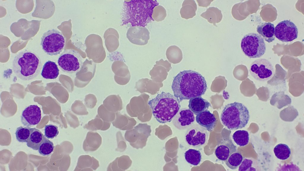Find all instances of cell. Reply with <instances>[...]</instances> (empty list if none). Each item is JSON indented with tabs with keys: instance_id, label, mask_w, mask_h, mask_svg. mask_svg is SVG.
Segmentation results:
<instances>
[{
	"instance_id": "cell-1",
	"label": "cell",
	"mask_w": 304,
	"mask_h": 171,
	"mask_svg": "<svg viewBox=\"0 0 304 171\" xmlns=\"http://www.w3.org/2000/svg\"><path fill=\"white\" fill-rule=\"evenodd\" d=\"M171 88L174 96L181 102L203 95L207 86L200 73L188 70L180 72L174 77Z\"/></svg>"
},
{
	"instance_id": "cell-2",
	"label": "cell",
	"mask_w": 304,
	"mask_h": 171,
	"mask_svg": "<svg viewBox=\"0 0 304 171\" xmlns=\"http://www.w3.org/2000/svg\"><path fill=\"white\" fill-rule=\"evenodd\" d=\"M153 114L159 122H170L180 110L179 99L169 92H162L148 101Z\"/></svg>"
},
{
	"instance_id": "cell-3",
	"label": "cell",
	"mask_w": 304,
	"mask_h": 171,
	"mask_svg": "<svg viewBox=\"0 0 304 171\" xmlns=\"http://www.w3.org/2000/svg\"><path fill=\"white\" fill-rule=\"evenodd\" d=\"M125 1L121 11V19L123 24L131 23L140 25L151 20L153 9L157 3L152 5L153 1Z\"/></svg>"
},
{
	"instance_id": "cell-4",
	"label": "cell",
	"mask_w": 304,
	"mask_h": 171,
	"mask_svg": "<svg viewBox=\"0 0 304 171\" xmlns=\"http://www.w3.org/2000/svg\"><path fill=\"white\" fill-rule=\"evenodd\" d=\"M42 63L39 57L29 50L22 51L15 56L12 69L16 76L24 80H32L39 74Z\"/></svg>"
},
{
	"instance_id": "cell-5",
	"label": "cell",
	"mask_w": 304,
	"mask_h": 171,
	"mask_svg": "<svg viewBox=\"0 0 304 171\" xmlns=\"http://www.w3.org/2000/svg\"><path fill=\"white\" fill-rule=\"evenodd\" d=\"M249 118L248 108L243 104L237 102L226 105L221 115L223 124L231 130L244 128L248 123Z\"/></svg>"
},
{
	"instance_id": "cell-6",
	"label": "cell",
	"mask_w": 304,
	"mask_h": 171,
	"mask_svg": "<svg viewBox=\"0 0 304 171\" xmlns=\"http://www.w3.org/2000/svg\"><path fill=\"white\" fill-rule=\"evenodd\" d=\"M241 49L245 55L250 58H260L266 51V46L263 38L254 33H248L242 38Z\"/></svg>"
},
{
	"instance_id": "cell-7",
	"label": "cell",
	"mask_w": 304,
	"mask_h": 171,
	"mask_svg": "<svg viewBox=\"0 0 304 171\" xmlns=\"http://www.w3.org/2000/svg\"><path fill=\"white\" fill-rule=\"evenodd\" d=\"M65 39L62 34L53 29L45 32L41 39L42 49L48 55L55 56L59 54L65 45Z\"/></svg>"
},
{
	"instance_id": "cell-8",
	"label": "cell",
	"mask_w": 304,
	"mask_h": 171,
	"mask_svg": "<svg viewBox=\"0 0 304 171\" xmlns=\"http://www.w3.org/2000/svg\"><path fill=\"white\" fill-rule=\"evenodd\" d=\"M83 62V59L80 54L76 50L71 49L65 50L58 60V63L60 68L63 71L69 73L79 71L82 66Z\"/></svg>"
},
{
	"instance_id": "cell-9",
	"label": "cell",
	"mask_w": 304,
	"mask_h": 171,
	"mask_svg": "<svg viewBox=\"0 0 304 171\" xmlns=\"http://www.w3.org/2000/svg\"><path fill=\"white\" fill-rule=\"evenodd\" d=\"M249 72L254 79L259 81L264 82L272 77L274 69L269 61L265 58H260L252 63L250 66Z\"/></svg>"
},
{
	"instance_id": "cell-10",
	"label": "cell",
	"mask_w": 304,
	"mask_h": 171,
	"mask_svg": "<svg viewBox=\"0 0 304 171\" xmlns=\"http://www.w3.org/2000/svg\"><path fill=\"white\" fill-rule=\"evenodd\" d=\"M298 30L295 25L289 20L279 22L275 28V36L279 40L285 42L292 41L297 39Z\"/></svg>"
},
{
	"instance_id": "cell-11",
	"label": "cell",
	"mask_w": 304,
	"mask_h": 171,
	"mask_svg": "<svg viewBox=\"0 0 304 171\" xmlns=\"http://www.w3.org/2000/svg\"><path fill=\"white\" fill-rule=\"evenodd\" d=\"M203 127L196 126L189 129L185 136L187 143L194 147L203 145L208 139V132Z\"/></svg>"
},
{
	"instance_id": "cell-12",
	"label": "cell",
	"mask_w": 304,
	"mask_h": 171,
	"mask_svg": "<svg viewBox=\"0 0 304 171\" xmlns=\"http://www.w3.org/2000/svg\"><path fill=\"white\" fill-rule=\"evenodd\" d=\"M40 108L36 104L30 105L23 111L20 117L22 124L29 127L39 124L41 118Z\"/></svg>"
},
{
	"instance_id": "cell-13",
	"label": "cell",
	"mask_w": 304,
	"mask_h": 171,
	"mask_svg": "<svg viewBox=\"0 0 304 171\" xmlns=\"http://www.w3.org/2000/svg\"><path fill=\"white\" fill-rule=\"evenodd\" d=\"M150 33L145 27L140 26L130 27L128 30L127 37L132 44L144 45L147 44L150 39Z\"/></svg>"
},
{
	"instance_id": "cell-14",
	"label": "cell",
	"mask_w": 304,
	"mask_h": 171,
	"mask_svg": "<svg viewBox=\"0 0 304 171\" xmlns=\"http://www.w3.org/2000/svg\"><path fill=\"white\" fill-rule=\"evenodd\" d=\"M194 120L193 113L190 109L183 108L179 110L173 118L172 123L176 128L182 130L188 127Z\"/></svg>"
},
{
	"instance_id": "cell-15",
	"label": "cell",
	"mask_w": 304,
	"mask_h": 171,
	"mask_svg": "<svg viewBox=\"0 0 304 171\" xmlns=\"http://www.w3.org/2000/svg\"><path fill=\"white\" fill-rule=\"evenodd\" d=\"M236 151V147L232 140L226 138L221 140L218 145L214 153L218 159L224 161L231 154Z\"/></svg>"
},
{
	"instance_id": "cell-16",
	"label": "cell",
	"mask_w": 304,
	"mask_h": 171,
	"mask_svg": "<svg viewBox=\"0 0 304 171\" xmlns=\"http://www.w3.org/2000/svg\"><path fill=\"white\" fill-rule=\"evenodd\" d=\"M196 120L201 127L210 132L213 130L216 121L214 115L208 110L197 115Z\"/></svg>"
},
{
	"instance_id": "cell-17",
	"label": "cell",
	"mask_w": 304,
	"mask_h": 171,
	"mask_svg": "<svg viewBox=\"0 0 304 171\" xmlns=\"http://www.w3.org/2000/svg\"><path fill=\"white\" fill-rule=\"evenodd\" d=\"M188 106L193 113L197 115L207 110L211 105L208 101L200 96L190 99Z\"/></svg>"
},
{
	"instance_id": "cell-18",
	"label": "cell",
	"mask_w": 304,
	"mask_h": 171,
	"mask_svg": "<svg viewBox=\"0 0 304 171\" xmlns=\"http://www.w3.org/2000/svg\"><path fill=\"white\" fill-rule=\"evenodd\" d=\"M257 32L268 43L272 42L275 39L274 25L270 23H262L256 28Z\"/></svg>"
},
{
	"instance_id": "cell-19",
	"label": "cell",
	"mask_w": 304,
	"mask_h": 171,
	"mask_svg": "<svg viewBox=\"0 0 304 171\" xmlns=\"http://www.w3.org/2000/svg\"><path fill=\"white\" fill-rule=\"evenodd\" d=\"M59 73V70L56 62L48 61L43 65L41 75L46 79H54L56 78Z\"/></svg>"
},
{
	"instance_id": "cell-20",
	"label": "cell",
	"mask_w": 304,
	"mask_h": 171,
	"mask_svg": "<svg viewBox=\"0 0 304 171\" xmlns=\"http://www.w3.org/2000/svg\"><path fill=\"white\" fill-rule=\"evenodd\" d=\"M197 9V5L194 0H184L180 10L181 17L186 19L192 18L196 15Z\"/></svg>"
},
{
	"instance_id": "cell-21",
	"label": "cell",
	"mask_w": 304,
	"mask_h": 171,
	"mask_svg": "<svg viewBox=\"0 0 304 171\" xmlns=\"http://www.w3.org/2000/svg\"><path fill=\"white\" fill-rule=\"evenodd\" d=\"M44 137L39 129L31 128L30 135L27 142V146L33 150H38Z\"/></svg>"
},
{
	"instance_id": "cell-22",
	"label": "cell",
	"mask_w": 304,
	"mask_h": 171,
	"mask_svg": "<svg viewBox=\"0 0 304 171\" xmlns=\"http://www.w3.org/2000/svg\"><path fill=\"white\" fill-rule=\"evenodd\" d=\"M200 16L216 26H217L216 23L220 22L223 17L221 11L214 7H211L208 8L206 11L201 14Z\"/></svg>"
},
{
	"instance_id": "cell-23",
	"label": "cell",
	"mask_w": 304,
	"mask_h": 171,
	"mask_svg": "<svg viewBox=\"0 0 304 171\" xmlns=\"http://www.w3.org/2000/svg\"><path fill=\"white\" fill-rule=\"evenodd\" d=\"M184 157L188 163L194 166H197L201 161L202 155L199 151L189 149L185 153Z\"/></svg>"
},
{
	"instance_id": "cell-24",
	"label": "cell",
	"mask_w": 304,
	"mask_h": 171,
	"mask_svg": "<svg viewBox=\"0 0 304 171\" xmlns=\"http://www.w3.org/2000/svg\"><path fill=\"white\" fill-rule=\"evenodd\" d=\"M275 156L278 159L285 160L290 156L291 151L289 146L286 144L280 143L276 145L273 150Z\"/></svg>"
},
{
	"instance_id": "cell-25",
	"label": "cell",
	"mask_w": 304,
	"mask_h": 171,
	"mask_svg": "<svg viewBox=\"0 0 304 171\" xmlns=\"http://www.w3.org/2000/svg\"><path fill=\"white\" fill-rule=\"evenodd\" d=\"M232 138L235 143L240 146L247 145L249 141V134L248 132L245 130H238L235 131L232 136Z\"/></svg>"
},
{
	"instance_id": "cell-26",
	"label": "cell",
	"mask_w": 304,
	"mask_h": 171,
	"mask_svg": "<svg viewBox=\"0 0 304 171\" xmlns=\"http://www.w3.org/2000/svg\"><path fill=\"white\" fill-rule=\"evenodd\" d=\"M243 160L241 154L239 152H235L224 161L227 166L232 170L236 169L240 165Z\"/></svg>"
},
{
	"instance_id": "cell-27",
	"label": "cell",
	"mask_w": 304,
	"mask_h": 171,
	"mask_svg": "<svg viewBox=\"0 0 304 171\" xmlns=\"http://www.w3.org/2000/svg\"><path fill=\"white\" fill-rule=\"evenodd\" d=\"M54 148L53 142L44 137L38 150L40 154L43 156H48L53 152Z\"/></svg>"
},
{
	"instance_id": "cell-28",
	"label": "cell",
	"mask_w": 304,
	"mask_h": 171,
	"mask_svg": "<svg viewBox=\"0 0 304 171\" xmlns=\"http://www.w3.org/2000/svg\"><path fill=\"white\" fill-rule=\"evenodd\" d=\"M31 128L20 126L16 129L15 134L17 140L20 142H27L30 134Z\"/></svg>"
},
{
	"instance_id": "cell-29",
	"label": "cell",
	"mask_w": 304,
	"mask_h": 171,
	"mask_svg": "<svg viewBox=\"0 0 304 171\" xmlns=\"http://www.w3.org/2000/svg\"><path fill=\"white\" fill-rule=\"evenodd\" d=\"M291 99L287 94H284L283 91H279L274 94L272 96L270 102L278 103L280 102L285 104V103L290 104Z\"/></svg>"
},
{
	"instance_id": "cell-30",
	"label": "cell",
	"mask_w": 304,
	"mask_h": 171,
	"mask_svg": "<svg viewBox=\"0 0 304 171\" xmlns=\"http://www.w3.org/2000/svg\"><path fill=\"white\" fill-rule=\"evenodd\" d=\"M166 15V11L163 6L158 5L153 9L152 17L156 21L159 22L163 20Z\"/></svg>"
},
{
	"instance_id": "cell-31",
	"label": "cell",
	"mask_w": 304,
	"mask_h": 171,
	"mask_svg": "<svg viewBox=\"0 0 304 171\" xmlns=\"http://www.w3.org/2000/svg\"><path fill=\"white\" fill-rule=\"evenodd\" d=\"M45 136L48 139H53L59 134L58 127L56 125L49 124L45 126L44 129Z\"/></svg>"
},
{
	"instance_id": "cell-32",
	"label": "cell",
	"mask_w": 304,
	"mask_h": 171,
	"mask_svg": "<svg viewBox=\"0 0 304 171\" xmlns=\"http://www.w3.org/2000/svg\"><path fill=\"white\" fill-rule=\"evenodd\" d=\"M253 162L251 159H245L242 161L238 168L239 171H256V169L252 167Z\"/></svg>"
},
{
	"instance_id": "cell-33",
	"label": "cell",
	"mask_w": 304,
	"mask_h": 171,
	"mask_svg": "<svg viewBox=\"0 0 304 171\" xmlns=\"http://www.w3.org/2000/svg\"><path fill=\"white\" fill-rule=\"evenodd\" d=\"M213 0H197L199 6L207 7Z\"/></svg>"
},
{
	"instance_id": "cell-34",
	"label": "cell",
	"mask_w": 304,
	"mask_h": 171,
	"mask_svg": "<svg viewBox=\"0 0 304 171\" xmlns=\"http://www.w3.org/2000/svg\"><path fill=\"white\" fill-rule=\"evenodd\" d=\"M281 168L282 169L281 170H285L286 169H294L295 170H300L299 169V168L297 167L293 164L284 166H282Z\"/></svg>"
}]
</instances>
